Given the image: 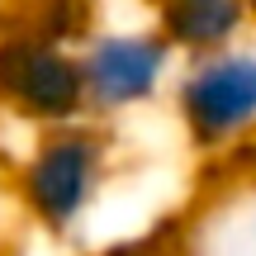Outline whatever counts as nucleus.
<instances>
[{"label": "nucleus", "instance_id": "7ed1b4c3", "mask_svg": "<svg viewBox=\"0 0 256 256\" xmlns=\"http://www.w3.org/2000/svg\"><path fill=\"white\" fill-rule=\"evenodd\" d=\"M86 81V114L95 124L128 119L171 95L180 52L152 24H95L76 43Z\"/></svg>", "mask_w": 256, "mask_h": 256}, {"label": "nucleus", "instance_id": "f257e3e1", "mask_svg": "<svg viewBox=\"0 0 256 256\" xmlns=\"http://www.w3.org/2000/svg\"><path fill=\"white\" fill-rule=\"evenodd\" d=\"M114 176V138L104 124L76 119L38 128L14 166V190L28 223L48 238H76L95 218Z\"/></svg>", "mask_w": 256, "mask_h": 256}, {"label": "nucleus", "instance_id": "f03ea898", "mask_svg": "<svg viewBox=\"0 0 256 256\" xmlns=\"http://www.w3.org/2000/svg\"><path fill=\"white\" fill-rule=\"evenodd\" d=\"M185 147L223 162L256 138V34L218 52L180 57L166 95Z\"/></svg>", "mask_w": 256, "mask_h": 256}, {"label": "nucleus", "instance_id": "6e6552de", "mask_svg": "<svg viewBox=\"0 0 256 256\" xmlns=\"http://www.w3.org/2000/svg\"><path fill=\"white\" fill-rule=\"evenodd\" d=\"M252 10H256V0H252Z\"/></svg>", "mask_w": 256, "mask_h": 256}, {"label": "nucleus", "instance_id": "423d86ee", "mask_svg": "<svg viewBox=\"0 0 256 256\" xmlns=\"http://www.w3.org/2000/svg\"><path fill=\"white\" fill-rule=\"evenodd\" d=\"M14 19L62 38V43H81L100 24L95 19V0H14Z\"/></svg>", "mask_w": 256, "mask_h": 256}, {"label": "nucleus", "instance_id": "0eeeda50", "mask_svg": "<svg viewBox=\"0 0 256 256\" xmlns=\"http://www.w3.org/2000/svg\"><path fill=\"white\" fill-rule=\"evenodd\" d=\"M176 242H180V232H176V223H152V228L133 232V238H119L110 242L100 256H171Z\"/></svg>", "mask_w": 256, "mask_h": 256}, {"label": "nucleus", "instance_id": "20e7f679", "mask_svg": "<svg viewBox=\"0 0 256 256\" xmlns=\"http://www.w3.org/2000/svg\"><path fill=\"white\" fill-rule=\"evenodd\" d=\"M0 110L34 133L90 119L76 43H62L14 14L0 19Z\"/></svg>", "mask_w": 256, "mask_h": 256}, {"label": "nucleus", "instance_id": "39448f33", "mask_svg": "<svg viewBox=\"0 0 256 256\" xmlns=\"http://www.w3.org/2000/svg\"><path fill=\"white\" fill-rule=\"evenodd\" d=\"M147 24L180 57L218 52L256 34L252 0H147Z\"/></svg>", "mask_w": 256, "mask_h": 256}]
</instances>
